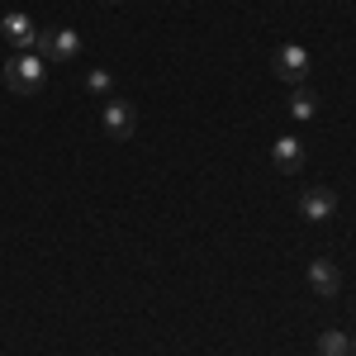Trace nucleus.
<instances>
[{"label":"nucleus","mask_w":356,"mask_h":356,"mask_svg":"<svg viewBox=\"0 0 356 356\" xmlns=\"http://www.w3.org/2000/svg\"><path fill=\"white\" fill-rule=\"evenodd\" d=\"M0 81L10 86L15 95H38L43 81H48V67H43V57H38V53H15V57H5Z\"/></svg>","instance_id":"f257e3e1"},{"label":"nucleus","mask_w":356,"mask_h":356,"mask_svg":"<svg viewBox=\"0 0 356 356\" xmlns=\"http://www.w3.org/2000/svg\"><path fill=\"white\" fill-rule=\"evenodd\" d=\"M33 53L43 57V62H72V57L81 53V38H76V29H38V43H33Z\"/></svg>","instance_id":"f03ea898"},{"label":"nucleus","mask_w":356,"mask_h":356,"mask_svg":"<svg viewBox=\"0 0 356 356\" xmlns=\"http://www.w3.org/2000/svg\"><path fill=\"white\" fill-rule=\"evenodd\" d=\"M100 129L114 138V143H124V138L138 134V110L129 105V100H105V110H100Z\"/></svg>","instance_id":"7ed1b4c3"},{"label":"nucleus","mask_w":356,"mask_h":356,"mask_svg":"<svg viewBox=\"0 0 356 356\" xmlns=\"http://www.w3.org/2000/svg\"><path fill=\"white\" fill-rule=\"evenodd\" d=\"M0 33H5V43H10V48H19V53L38 43V24L29 19L24 10H10V15H0Z\"/></svg>","instance_id":"20e7f679"},{"label":"nucleus","mask_w":356,"mask_h":356,"mask_svg":"<svg viewBox=\"0 0 356 356\" xmlns=\"http://www.w3.org/2000/svg\"><path fill=\"white\" fill-rule=\"evenodd\" d=\"M275 76L290 86H304L309 76V53H304V43H285L280 53H275Z\"/></svg>","instance_id":"39448f33"},{"label":"nucleus","mask_w":356,"mask_h":356,"mask_svg":"<svg viewBox=\"0 0 356 356\" xmlns=\"http://www.w3.org/2000/svg\"><path fill=\"white\" fill-rule=\"evenodd\" d=\"M300 214L309 223H328L332 214H337V195H332L328 186H309V191L300 195Z\"/></svg>","instance_id":"423d86ee"},{"label":"nucleus","mask_w":356,"mask_h":356,"mask_svg":"<svg viewBox=\"0 0 356 356\" xmlns=\"http://www.w3.org/2000/svg\"><path fill=\"white\" fill-rule=\"evenodd\" d=\"M271 166L280 176H300L304 171V143L300 138H275L271 143Z\"/></svg>","instance_id":"0eeeda50"},{"label":"nucleus","mask_w":356,"mask_h":356,"mask_svg":"<svg viewBox=\"0 0 356 356\" xmlns=\"http://www.w3.org/2000/svg\"><path fill=\"white\" fill-rule=\"evenodd\" d=\"M309 285H314V295L332 300V295H342V271L332 266L328 257H314V261H309Z\"/></svg>","instance_id":"6e6552de"},{"label":"nucleus","mask_w":356,"mask_h":356,"mask_svg":"<svg viewBox=\"0 0 356 356\" xmlns=\"http://www.w3.org/2000/svg\"><path fill=\"white\" fill-rule=\"evenodd\" d=\"M290 114H295V119H314V114H318V95H314L309 86H300V90L290 95Z\"/></svg>","instance_id":"1a4fd4ad"},{"label":"nucleus","mask_w":356,"mask_h":356,"mask_svg":"<svg viewBox=\"0 0 356 356\" xmlns=\"http://www.w3.org/2000/svg\"><path fill=\"white\" fill-rule=\"evenodd\" d=\"M318 356H352V342L337 328H328V332H318Z\"/></svg>","instance_id":"9d476101"},{"label":"nucleus","mask_w":356,"mask_h":356,"mask_svg":"<svg viewBox=\"0 0 356 356\" xmlns=\"http://www.w3.org/2000/svg\"><path fill=\"white\" fill-rule=\"evenodd\" d=\"M110 72H100V67H95V72H86V90H95V95H110Z\"/></svg>","instance_id":"9b49d317"},{"label":"nucleus","mask_w":356,"mask_h":356,"mask_svg":"<svg viewBox=\"0 0 356 356\" xmlns=\"http://www.w3.org/2000/svg\"><path fill=\"white\" fill-rule=\"evenodd\" d=\"M105 5H124V0H105Z\"/></svg>","instance_id":"f8f14e48"},{"label":"nucleus","mask_w":356,"mask_h":356,"mask_svg":"<svg viewBox=\"0 0 356 356\" xmlns=\"http://www.w3.org/2000/svg\"><path fill=\"white\" fill-rule=\"evenodd\" d=\"M352 356H356V337H352Z\"/></svg>","instance_id":"ddd939ff"}]
</instances>
